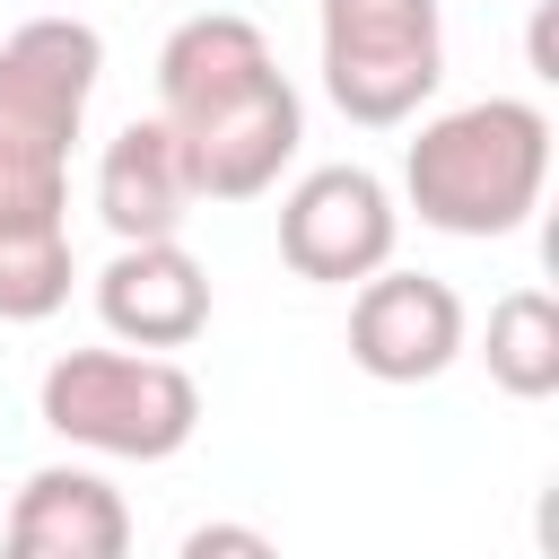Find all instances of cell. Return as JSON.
Here are the masks:
<instances>
[{"mask_svg":"<svg viewBox=\"0 0 559 559\" xmlns=\"http://www.w3.org/2000/svg\"><path fill=\"white\" fill-rule=\"evenodd\" d=\"M393 236H402V210L367 166H314L280 201V262L314 288H358L393 271Z\"/></svg>","mask_w":559,"mask_h":559,"instance_id":"6","label":"cell"},{"mask_svg":"<svg viewBox=\"0 0 559 559\" xmlns=\"http://www.w3.org/2000/svg\"><path fill=\"white\" fill-rule=\"evenodd\" d=\"M550 183V114L524 96H480L419 122L402 157V192L437 236H515Z\"/></svg>","mask_w":559,"mask_h":559,"instance_id":"3","label":"cell"},{"mask_svg":"<svg viewBox=\"0 0 559 559\" xmlns=\"http://www.w3.org/2000/svg\"><path fill=\"white\" fill-rule=\"evenodd\" d=\"M44 428L61 445L114 454V463H166L192 445L201 428V384L183 358H148V349H61L44 367L35 393Z\"/></svg>","mask_w":559,"mask_h":559,"instance_id":"4","label":"cell"},{"mask_svg":"<svg viewBox=\"0 0 559 559\" xmlns=\"http://www.w3.org/2000/svg\"><path fill=\"white\" fill-rule=\"evenodd\" d=\"M157 122L175 131L201 201H262L306 140V105L271 61V35L236 9H201L157 44Z\"/></svg>","mask_w":559,"mask_h":559,"instance_id":"2","label":"cell"},{"mask_svg":"<svg viewBox=\"0 0 559 559\" xmlns=\"http://www.w3.org/2000/svg\"><path fill=\"white\" fill-rule=\"evenodd\" d=\"M349 358L376 384H428L463 358V297L428 271H376L349 297Z\"/></svg>","mask_w":559,"mask_h":559,"instance_id":"7","label":"cell"},{"mask_svg":"<svg viewBox=\"0 0 559 559\" xmlns=\"http://www.w3.org/2000/svg\"><path fill=\"white\" fill-rule=\"evenodd\" d=\"M131 550V507L105 472L79 463H44L0 533V559H122Z\"/></svg>","mask_w":559,"mask_h":559,"instance_id":"9","label":"cell"},{"mask_svg":"<svg viewBox=\"0 0 559 559\" xmlns=\"http://www.w3.org/2000/svg\"><path fill=\"white\" fill-rule=\"evenodd\" d=\"M314 44H323V96L367 131L411 122L445 79L437 0H323Z\"/></svg>","mask_w":559,"mask_h":559,"instance_id":"5","label":"cell"},{"mask_svg":"<svg viewBox=\"0 0 559 559\" xmlns=\"http://www.w3.org/2000/svg\"><path fill=\"white\" fill-rule=\"evenodd\" d=\"M480 358H489V384H498V393L550 402V393H559V306H550V288H507V297L489 306Z\"/></svg>","mask_w":559,"mask_h":559,"instance_id":"11","label":"cell"},{"mask_svg":"<svg viewBox=\"0 0 559 559\" xmlns=\"http://www.w3.org/2000/svg\"><path fill=\"white\" fill-rule=\"evenodd\" d=\"M96 323L122 341V349H192L210 332V271L175 245H114V262L96 271Z\"/></svg>","mask_w":559,"mask_h":559,"instance_id":"8","label":"cell"},{"mask_svg":"<svg viewBox=\"0 0 559 559\" xmlns=\"http://www.w3.org/2000/svg\"><path fill=\"white\" fill-rule=\"evenodd\" d=\"M105 35L87 17H26L0 44V323L70 306V140L87 122Z\"/></svg>","mask_w":559,"mask_h":559,"instance_id":"1","label":"cell"},{"mask_svg":"<svg viewBox=\"0 0 559 559\" xmlns=\"http://www.w3.org/2000/svg\"><path fill=\"white\" fill-rule=\"evenodd\" d=\"M175 559H280V542H271L262 524H236V515H218V524H192Z\"/></svg>","mask_w":559,"mask_h":559,"instance_id":"12","label":"cell"},{"mask_svg":"<svg viewBox=\"0 0 559 559\" xmlns=\"http://www.w3.org/2000/svg\"><path fill=\"white\" fill-rule=\"evenodd\" d=\"M192 166L175 148V131L148 114V122H122L96 157V218L114 227V245H175L183 218H192Z\"/></svg>","mask_w":559,"mask_h":559,"instance_id":"10","label":"cell"}]
</instances>
